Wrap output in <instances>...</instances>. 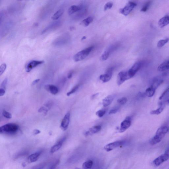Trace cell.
I'll return each mask as SVG.
<instances>
[{"label":"cell","instance_id":"obj_19","mask_svg":"<svg viewBox=\"0 0 169 169\" xmlns=\"http://www.w3.org/2000/svg\"><path fill=\"white\" fill-rule=\"evenodd\" d=\"M115 96L114 95H109L104 98L102 101V105L104 107L109 106L113 101Z\"/></svg>","mask_w":169,"mask_h":169},{"label":"cell","instance_id":"obj_30","mask_svg":"<svg viewBox=\"0 0 169 169\" xmlns=\"http://www.w3.org/2000/svg\"><path fill=\"white\" fill-rule=\"evenodd\" d=\"M151 2L150 1L147 2L145 4V5L143 7L141 10V11L145 12L148 10V8L149 7Z\"/></svg>","mask_w":169,"mask_h":169},{"label":"cell","instance_id":"obj_41","mask_svg":"<svg viewBox=\"0 0 169 169\" xmlns=\"http://www.w3.org/2000/svg\"><path fill=\"white\" fill-rule=\"evenodd\" d=\"M40 79H36V80H34L32 83V86H33L35 85H36V84H37L38 82L40 81Z\"/></svg>","mask_w":169,"mask_h":169},{"label":"cell","instance_id":"obj_27","mask_svg":"<svg viewBox=\"0 0 169 169\" xmlns=\"http://www.w3.org/2000/svg\"><path fill=\"white\" fill-rule=\"evenodd\" d=\"M169 39L167 38L164 40H159L157 46L159 48L163 47L169 41Z\"/></svg>","mask_w":169,"mask_h":169},{"label":"cell","instance_id":"obj_11","mask_svg":"<svg viewBox=\"0 0 169 169\" xmlns=\"http://www.w3.org/2000/svg\"><path fill=\"white\" fill-rule=\"evenodd\" d=\"M44 62V61L43 60H32V61L29 62L26 66V71L27 72H29L33 68L43 63Z\"/></svg>","mask_w":169,"mask_h":169},{"label":"cell","instance_id":"obj_10","mask_svg":"<svg viewBox=\"0 0 169 169\" xmlns=\"http://www.w3.org/2000/svg\"><path fill=\"white\" fill-rule=\"evenodd\" d=\"M132 124L131 118L130 117H128L121 124L119 132L123 133L131 126Z\"/></svg>","mask_w":169,"mask_h":169},{"label":"cell","instance_id":"obj_36","mask_svg":"<svg viewBox=\"0 0 169 169\" xmlns=\"http://www.w3.org/2000/svg\"><path fill=\"white\" fill-rule=\"evenodd\" d=\"M7 78H6V79H4V80L2 82V83L1 84V88L6 90V86L7 84Z\"/></svg>","mask_w":169,"mask_h":169},{"label":"cell","instance_id":"obj_33","mask_svg":"<svg viewBox=\"0 0 169 169\" xmlns=\"http://www.w3.org/2000/svg\"><path fill=\"white\" fill-rule=\"evenodd\" d=\"M106 111L104 110H98L96 113V115L99 118H102L105 114Z\"/></svg>","mask_w":169,"mask_h":169},{"label":"cell","instance_id":"obj_25","mask_svg":"<svg viewBox=\"0 0 169 169\" xmlns=\"http://www.w3.org/2000/svg\"><path fill=\"white\" fill-rule=\"evenodd\" d=\"M63 10H59L56 12L52 17V19L54 20L58 19L63 14Z\"/></svg>","mask_w":169,"mask_h":169},{"label":"cell","instance_id":"obj_18","mask_svg":"<svg viewBox=\"0 0 169 169\" xmlns=\"http://www.w3.org/2000/svg\"><path fill=\"white\" fill-rule=\"evenodd\" d=\"M83 4L80 6H77L76 5H73L69 8L68 10V13L69 15H71L75 13L76 12H79L82 9L83 7Z\"/></svg>","mask_w":169,"mask_h":169},{"label":"cell","instance_id":"obj_24","mask_svg":"<svg viewBox=\"0 0 169 169\" xmlns=\"http://www.w3.org/2000/svg\"><path fill=\"white\" fill-rule=\"evenodd\" d=\"M93 164L94 162L92 160H88L83 163L82 167L84 169H90L92 167Z\"/></svg>","mask_w":169,"mask_h":169},{"label":"cell","instance_id":"obj_40","mask_svg":"<svg viewBox=\"0 0 169 169\" xmlns=\"http://www.w3.org/2000/svg\"><path fill=\"white\" fill-rule=\"evenodd\" d=\"M40 131L38 129H35L33 132V134L34 135H37L38 134L40 133Z\"/></svg>","mask_w":169,"mask_h":169},{"label":"cell","instance_id":"obj_3","mask_svg":"<svg viewBox=\"0 0 169 169\" xmlns=\"http://www.w3.org/2000/svg\"><path fill=\"white\" fill-rule=\"evenodd\" d=\"M94 48L93 46H90L79 52L74 56L73 60L75 62L82 61L87 57Z\"/></svg>","mask_w":169,"mask_h":169},{"label":"cell","instance_id":"obj_14","mask_svg":"<svg viewBox=\"0 0 169 169\" xmlns=\"http://www.w3.org/2000/svg\"><path fill=\"white\" fill-rule=\"evenodd\" d=\"M70 114L69 112H68L64 116L60 124V128L63 131L67 130L70 122Z\"/></svg>","mask_w":169,"mask_h":169},{"label":"cell","instance_id":"obj_16","mask_svg":"<svg viewBox=\"0 0 169 169\" xmlns=\"http://www.w3.org/2000/svg\"><path fill=\"white\" fill-rule=\"evenodd\" d=\"M102 129L101 125H95V126L90 128L86 132L85 135L86 136L92 135L100 131Z\"/></svg>","mask_w":169,"mask_h":169},{"label":"cell","instance_id":"obj_32","mask_svg":"<svg viewBox=\"0 0 169 169\" xmlns=\"http://www.w3.org/2000/svg\"><path fill=\"white\" fill-rule=\"evenodd\" d=\"M7 65L6 63H3L0 67V76H1L6 70Z\"/></svg>","mask_w":169,"mask_h":169},{"label":"cell","instance_id":"obj_12","mask_svg":"<svg viewBox=\"0 0 169 169\" xmlns=\"http://www.w3.org/2000/svg\"><path fill=\"white\" fill-rule=\"evenodd\" d=\"M130 79L127 71H122L120 72L118 75L117 83L118 86L122 84L126 80Z\"/></svg>","mask_w":169,"mask_h":169},{"label":"cell","instance_id":"obj_8","mask_svg":"<svg viewBox=\"0 0 169 169\" xmlns=\"http://www.w3.org/2000/svg\"><path fill=\"white\" fill-rule=\"evenodd\" d=\"M114 69V68L113 67L108 68L105 74L99 76V79L103 83H106L109 81L111 79Z\"/></svg>","mask_w":169,"mask_h":169},{"label":"cell","instance_id":"obj_31","mask_svg":"<svg viewBox=\"0 0 169 169\" xmlns=\"http://www.w3.org/2000/svg\"><path fill=\"white\" fill-rule=\"evenodd\" d=\"M2 115L4 117L8 119H11L12 117V115L10 112H9L6 110H3L2 112Z\"/></svg>","mask_w":169,"mask_h":169},{"label":"cell","instance_id":"obj_23","mask_svg":"<svg viewBox=\"0 0 169 169\" xmlns=\"http://www.w3.org/2000/svg\"><path fill=\"white\" fill-rule=\"evenodd\" d=\"M165 107V105L163 104H162L158 109L151 111L150 112V114L152 115H159L161 114L163 111Z\"/></svg>","mask_w":169,"mask_h":169},{"label":"cell","instance_id":"obj_34","mask_svg":"<svg viewBox=\"0 0 169 169\" xmlns=\"http://www.w3.org/2000/svg\"><path fill=\"white\" fill-rule=\"evenodd\" d=\"M113 5V4L111 2H108L104 6V10L106 11L110 9Z\"/></svg>","mask_w":169,"mask_h":169},{"label":"cell","instance_id":"obj_38","mask_svg":"<svg viewBox=\"0 0 169 169\" xmlns=\"http://www.w3.org/2000/svg\"><path fill=\"white\" fill-rule=\"evenodd\" d=\"M38 111L39 112H44V113H45L47 112L48 110L47 109L44 107H42L38 110Z\"/></svg>","mask_w":169,"mask_h":169},{"label":"cell","instance_id":"obj_5","mask_svg":"<svg viewBox=\"0 0 169 169\" xmlns=\"http://www.w3.org/2000/svg\"><path fill=\"white\" fill-rule=\"evenodd\" d=\"M169 159V149H167L163 154L155 159L153 163L156 166H159Z\"/></svg>","mask_w":169,"mask_h":169},{"label":"cell","instance_id":"obj_29","mask_svg":"<svg viewBox=\"0 0 169 169\" xmlns=\"http://www.w3.org/2000/svg\"><path fill=\"white\" fill-rule=\"evenodd\" d=\"M128 101V99L126 97H123L119 98L117 100V102L121 105H124Z\"/></svg>","mask_w":169,"mask_h":169},{"label":"cell","instance_id":"obj_4","mask_svg":"<svg viewBox=\"0 0 169 169\" xmlns=\"http://www.w3.org/2000/svg\"><path fill=\"white\" fill-rule=\"evenodd\" d=\"M120 44L118 43H116L110 46L102 55L101 57V60L105 61L112 53L118 48Z\"/></svg>","mask_w":169,"mask_h":169},{"label":"cell","instance_id":"obj_47","mask_svg":"<svg viewBox=\"0 0 169 169\" xmlns=\"http://www.w3.org/2000/svg\"><path fill=\"white\" fill-rule=\"evenodd\" d=\"M168 103L169 104V99H168L167 101Z\"/></svg>","mask_w":169,"mask_h":169},{"label":"cell","instance_id":"obj_9","mask_svg":"<svg viewBox=\"0 0 169 169\" xmlns=\"http://www.w3.org/2000/svg\"><path fill=\"white\" fill-rule=\"evenodd\" d=\"M142 66L140 62H137L134 64L132 67L127 71L128 76L130 79L135 76L137 71L140 70Z\"/></svg>","mask_w":169,"mask_h":169},{"label":"cell","instance_id":"obj_2","mask_svg":"<svg viewBox=\"0 0 169 169\" xmlns=\"http://www.w3.org/2000/svg\"><path fill=\"white\" fill-rule=\"evenodd\" d=\"M19 129L18 125L15 123H8L0 128V133L14 135L18 132Z\"/></svg>","mask_w":169,"mask_h":169},{"label":"cell","instance_id":"obj_13","mask_svg":"<svg viewBox=\"0 0 169 169\" xmlns=\"http://www.w3.org/2000/svg\"><path fill=\"white\" fill-rule=\"evenodd\" d=\"M159 86V85L157 83L153 82L150 87L146 89L145 94L148 97H152L155 93L156 90Z\"/></svg>","mask_w":169,"mask_h":169},{"label":"cell","instance_id":"obj_22","mask_svg":"<svg viewBox=\"0 0 169 169\" xmlns=\"http://www.w3.org/2000/svg\"><path fill=\"white\" fill-rule=\"evenodd\" d=\"M169 69V60H166L160 64L158 67V70L163 71Z\"/></svg>","mask_w":169,"mask_h":169},{"label":"cell","instance_id":"obj_48","mask_svg":"<svg viewBox=\"0 0 169 169\" xmlns=\"http://www.w3.org/2000/svg\"></svg>","mask_w":169,"mask_h":169},{"label":"cell","instance_id":"obj_1","mask_svg":"<svg viewBox=\"0 0 169 169\" xmlns=\"http://www.w3.org/2000/svg\"><path fill=\"white\" fill-rule=\"evenodd\" d=\"M169 130L168 128L166 126H162L159 128L156 133L155 135L151 140L150 144L154 145L161 142L169 131Z\"/></svg>","mask_w":169,"mask_h":169},{"label":"cell","instance_id":"obj_17","mask_svg":"<svg viewBox=\"0 0 169 169\" xmlns=\"http://www.w3.org/2000/svg\"><path fill=\"white\" fill-rule=\"evenodd\" d=\"M42 153L40 151L29 155L28 158V161L29 163H33L36 162Z\"/></svg>","mask_w":169,"mask_h":169},{"label":"cell","instance_id":"obj_39","mask_svg":"<svg viewBox=\"0 0 169 169\" xmlns=\"http://www.w3.org/2000/svg\"><path fill=\"white\" fill-rule=\"evenodd\" d=\"M6 93V90L2 89H0V96L2 97L4 96Z\"/></svg>","mask_w":169,"mask_h":169},{"label":"cell","instance_id":"obj_26","mask_svg":"<svg viewBox=\"0 0 169 169\" xmlns=\"http://www.w3.org/2000/svg\"><path fill=\"white\" fill-rule=\"evenodd\" d=\"M93 21V18L91 17H88L82 21L81 24L84 25L85 26H88Z\"/></svg>","mask_w":169,"mask_h":169},{"label":"cell","instance_id":"obj_37","mask_svg":"<svg viewBox=\"0 0 169 169\" xmlns=\"http://www.w3.org/2000/svg\"><path fill=\"white\" fill-rule=\"evenodd\" d=\"M169 92V87L167 88L162 93V95L159 98V100H161L165 96V95L168 94Z\"/></svg>","mask_w":169,"mask_h":169},{"label":"cell","instance_id":"obj_21","mask_svg":"<svg viewBox=\"0 0 169 169\" xmlns=\"http://www.w3.org/2000/svg\"><path fill=\"white\" fill-rule=\"evenodd\" d=\"M45 89L47 91L49 92L52 94L55 95L58 92V89L57 86L52 85H47Z\"/></svg>","mask_w":169,"mask_h":169},{"label":"cell","instance_id":"obj_44","mask_svg":"<svg viewBox=\"0 0 169 169\" xmlns=\"http://www.w3.org/2000/svg\"><path fill=\"white\" fill-rule=\"evenodd\" d=\"M44 167V164H43V165H41L40 166H39V167H36L35 168L33 169H43Z\"/></svg>","mask_w":169,"mask_h":169},{"label":"cell","instance_id":"obj_46","mask_svg":"<svg viewBox=\"0 0 169 169\" xmlns=\"http://www.w3.org/2000/svg\"><path fill=\"white\" fill-rule=\"evenodd\" d=\"M86 38V37L85 36H84L82 38V40H84Z\"/></svg>","mask_w":169,"mask_h":169},{"label":"cell","instance_id":"obj_6","mask_svg":"<svg viewBox=\"0 0 169 169\" xmlns=\"http://www.w3.org/2000/svg\"><path fill=\"white\" fill-rule=\"evenodd\" d=\"M124 141H119L110 143L104 147V149L107 152H109L123 146L125 144Z\"/></svg>","mask_w":169,"mask_h":169},{"label":"cell","instance_id":"obj_35","mask_svg":"<svg viewBox=\"0 0 169 169\" xmlns=\"http://www.w3.org/2000/svg\"><path fill=\"white\" fill-rule=\"evenodd\" d=\"M119 106H117L111 109L109 113V114H114L116 113L119 109Z\"/></svg>","mask_w":169,"mask_h":169},{"label":"cell","instance_id":"obj_42","mask_svg":"<svg viewBox=\"0 0 169 169\" xmlns=\"http://www.w3.org/2000/svg\"><path fill=\"white\" fill-rule=\"evenodd\" d=\"M59 161H57L55 163H54L53 165L51 167L50 169H55L56 166H57L58 164L59 163Z\"/></svg>","mask_w":169,"mask_h":169},{"label":"cell","instance_id":"obj_43","mask_svg":"<svg viewBox=\"0 0 169 169\" xmlns=\"http://www.w3.org/2000/svg\"><path fill=\"white\" fill-rule=\"evenodd\" d=\"M73 75V72L71 71L69 72L68 75L67 77L68 79H71Z\"/></svg>","mask_w":169,"mask_h":169},{"label":"cell","instance_id":"obj_45","mask_svg":"<svg viewBox=\"0 0 169 169\" xmlns=\"http://www.w3.org/2000/svg\"><path fill=\"white\" fill-rule=\"evenodd\" d=\"M98 95V93H97L96 94H94L92 95V96L91 97V98L92 99H94L95 98H96Z\"/></svg>","mask_w":169,"mask_h":169},{"label":"cell","instance_id":"obj_20","mask_svg":"<svg viewBox=\"0 0 169 169\" xmlns=\"http://www.w3.org/2000/svg\"><path fill=\"white\" fill-rule=\"evenodd\" d=\"M169 24V16H166L160 19L158 21V25L161 28L165 27Z\"/></svg>","mask_w":169,"mask_h":169},{"label":"cell","instance_id":"obj_15","mask_svg":"<svg viewBox=\"0 0 169 169\" xmlns=\"http://www.w3.org/2000/svg\"><path fill=\"white\" fill-rule=\"evenodd\" d=\"M66 140L65 137H63L56 144L52 147L50 150V153L53 154L58 151L61 148L63 142Z\"/></svg>","mask_w":169,"mask_h":169},{"label":"cell","instance_id":"obj_28","mask_svg":"<svg viewBox=\"0 0 169 169\" xmlns=\"http://www.w3.org/2000/svg\"><path fill=\"white\" fill-rule=\"evenodd\" d=\"M80 86V85L78 84L75 86L72 90L69 92L67 93V96H70L71 94L75 93L76 91L79 89Z\"/></svg>","mask_w":169,"mask_h":169},{"label":"cell","instance_id":"obj_7","mask_svg":"<svg viewBox=\"0 0 169 169\" xmlns=\"http://www.w3.org/2000/svg\"><path fill=\"white\" fill-rule=\"evenodd\" d=\"M137 6V4L132 2H129L126 6L121 9L120 12L121 14L127 16Z\"/></svg>","mask_w":169,"mask_h":169}]
</instances>
